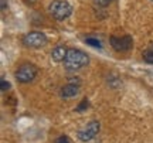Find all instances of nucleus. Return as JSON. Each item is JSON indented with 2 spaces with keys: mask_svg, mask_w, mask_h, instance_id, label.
<instances>
[{
  "mask_svg": "<svg viewBox=\"0 0 153 143\" xmlns=\"http://www.w3.org/2000/svg\"><path fill=\"white\" fill-rule=\"evenodd\" d=\"M88 55L81 51V50H68V54H67L65 60H64V67H65L68 71H78L79 68L85 67L88 64Z\"/></svg>",
  "mask_w": 153,
  "mask_h": 143,
  "instance_id": "f257e3e1",
  "label": "nucleus"
},
{
  "mask_svg": "<svg viewBox=\"0 0 153 143\" xmlns=\"http://www.w3.org/2000/svg\"><path fill=\"white\" fill-rule=\"evenodd\" d=\"M48 13L55 20H65L71 16L72 6L65 0H54L48 6Z\"/></svg>",
  "mask_w": 153,
  "mask_h": 143,
  "instance_id": "f03ea898",
  "label": "nucleus"
},
{
  "mask_svg": "<svg viewBox=\"0 0 153 143\" xmlns=\"http://www.w3.org/2000/svg\"><path fill=\"white\" fill-rule=\"evenodd\" d=\"M23 43L26 47H30V48H41L47 44V37L45 34L40 33V31H31L24 36Z\"/></svg>",
  "mask_w": 153,
  "mask_h": 143,
  "instance_id": "7ed1b4c3",
  "label": "nucleus"
},
{
  "mask_svg": "<svg viewBox=\"0 0 153 143\" xmlns=\"http://www.w3.org/2000/svg\"><path fill=\"white\" fill-rule=\"evenodd\" d=\"M36 75H37V68L31 64H24V65L19 67V70L16 71V79L22 84H27L33 81Z\"/></svg>",
  "mask_w": 153,
  "mask_h": 143,
  "instance_id": "20e7f679",
  "label": "nucleus"
},
{
  "mask_svg": "<svg viewBox=\"0 0 153 143\" xmlns=\"http://www.w3.org/2000/svg\"><path fill=\"white\" fill-rule=\"evenodd\" d=\"M98 132H99V123L97 121H94L91 123H88L82 130H79V132L76 133V136H78V139L81 142H88V140L95 138Z\"/></svg>",
  "mask_w": 153,
  "mask_h": 143,
  "instance_id": "39448f33",
  "label": "nucleus"
},
{
  "mask_svg": "<svg viewBox=\"0 0 153 143\" xmlns=\"http://www.w3.org/2000/svg\"><path fill=\"white\" fill-rule=\"evenodd\" d=\"M132 37L131 36H125V37H111V45L114 47L116 51H128L132 48Z\"/></svg>",
  "mask_w": 153,
  "mask_h": 143,
  "instance_id": "423d86ee",
  "label": "nucleus"
},
{
  "mask_svg": "<svg viewBox=\"0 0 153 143\" xmlns=\"http://www.w3.org/2000/svg\"><path fill=\"white\" fill-rule=\"evenodd\" d=\"M78 92H79L78 84H68V85L61 88V96L62 98H74Z\"/></svg>",
  "mask_w": 153,
  "mask_h": 143,
  "instance_id": "0eeeda50",
  "label": "nucleus"
},
{
  "mask_svg": "<svg viewBox=\"0 0 153 143\" xmlns=\"http://www.w3.org/2000/svg\"><path fill=\"white\" fill-rule=\"evenodd\" d=\"M67 54H68V50H67L64 45H57V47L53 50V53H51V58H53V61H55V62H61V61L65 60Z\"/></svg>",
  "mask_w": 153,
  "mask_h": 143,
  "instance_id": "6e6552de",
  "label": "nucleus"
},
{
  "mask_svg": "<svg viewBox=\"0 0 153 143\" xmlns=\"http://www.w3.org/2000/svg\"><path fill=\"white\" fill-rule=\"evenodd\" d=\"M85 43H87V44H89V45H92V47H97V48H102V43H101L98 39L88 37V39H85Z\"/></svg>",
  "mask_w": 153,
  "mask_h": 143,
  "instance_id": "1a4fd4ad",
  "label": "nucleus"
},
{
  "mask_svg": "<svg viewBox=\"0 0 153 143\" xmlns=\"http://www.w3.org/2000/svg\"><path fill=\"white\" fill-rule=\"evenodd\" d=\"M143 58H145V61H146V62L153 64V50H148V51H145Z\"/></svg>",
  "mask_w": 153,
  "mask_h": 143,
  "instance_id": "9d476101",
  "label": "nucleus"
},
{
  "mask_svg": "<svg viewBox=\"0 0 153 143\" xmlns=\"http://www.w3.org/2000/svg\"><path fill=\"white\" fill-rule=\"evenodd\" d=\"M111 1L112 0H94V3L97 6H99V7H106V6L111 4Z\"/></svg>",
  "mask_w": 153,
  "mask_h": 143,
  "instance_id": "9b49d317",
  "label": "nucleus"
},
{
  "mask_svg": "<svg viewBox=\"0 0 153 143\" xmlns=\"http://www.w3.org/2000/svg\"><path fill=\"white\" fill-rule=\"evenodd\" d=\"M87 108H88V101H87V99H84L81 104L78 105V108H76V112H81V110L87 109Z\"/></svg>",
  "mask_w": 153,
  "mask_h": 143,
  "instance_id": "f8f14e48",
  "label": "nucleus"
},
{
  "mask_svg": "<svg viewBox=\"0 0 153 143\" xmlns=\"http://www.w3.org/2000/svg\"><path fill=\"white\" fill-rule=\"evenodd\" d=\"M7 89H10V82H9V81H6V79H1V91L6 92Z\"/></svg>",
  "mask_w": 153,
  "mask_h": 143,
  "instance_id": "ddd939ff",
  "label": "nucleus"
},
{
  "mask_svg": "<svg viewBox=\"0 0 153 143\" xmlns=\"http://www.w3.org/2000/svg\"><path fill=\"white\" fill-rule=\"evenodd\" d=\"M55 143H70V140H68L67 136H60V138L55 140Z\"/></svg>",
  "mask_w": 153,
  "mask_h": 143,
  "instance_id": "4468645a",
  "label": "nucleus"
},
{
  "mask_svg": "<svg viewBox=\"0 0 153 143\" xmlns=\"http://www.w3.org/2000/svg\"><path fill=\"white\" fill-rule=\"evenodd\" d=\"M6 7V0H1V9H4Z\"/></svg>",
  "mask_w": 153,
  "mask_h": 143,
  "instance_id": "2eb2a0df",
  "label": "nucleus"
},
{
  "mask_svg": "<svg viewBox=\"0 0 153 143\" xmlns=\"http://www.w3.org/2000/svg\"><path fill=\"white\" fill-rule=\"evenodd\" d=\"M26 1H27L28 4H31V3H34V1H36V0H26Z\"/></svg>",
  "mask_w": 153,
  "mask_h": 143,
  "instance_id": "dca6fc26",
  "label": "nucleus"
}]
</instances>
